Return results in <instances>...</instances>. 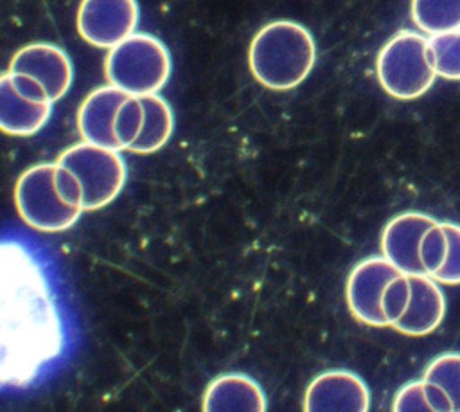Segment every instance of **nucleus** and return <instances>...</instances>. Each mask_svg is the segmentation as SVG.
<instances>
[{"mask_svg":"<svg viewBox=\"0 0 460 412\" xmlns=\"http://www.w3.org/2000/svg\"><path fill=\"white\" fill-rule=\"evenodd\" d=\"M410 295H411V286H410L408 273H401L388 282L381 300L383 313L388 320V326H394L402 317V313L408 308Z\"/></svg>","mask_w":460,"mask_h":412,"instance_id":"obj_22","label":"nucleus"},{"mask_svg":"<svg viewBox=\"0 0 460 412\" xmlns=\"http://www.w3.org/2000/svg\"><path fill=\"white\" fill-rule=\"evenodd\" d=\"M58 164L70 169L81 182L84 210H95L113 202L126 182V166L119 149L88 140L65 149Z\"/></svg>","mask_w":460,"mask_h":412,"instance_id":"obj_6","label":"nucleus"},{"mask_svg":"<svg viewBox=\"0 0 460 412\" xmlns=\"http://www.w3.org/2000/svg\"><path fill=\"white\" fill-rule=\"evenodd\" d=\"M410 277L411 295L406 311L392 326L408 336H424L435 331L446 317V297L440 282L428 273H413Z\"/></svg>","mask_w":460,"mask_h":412,"instance_id":"obj_13","label":"nucleus"},{"mask_svg":"<svg viewBox=\"0 0 460 412\" xmlns=\"http://www.w3.org/2000/svg\"><path fill=\"white\" fill-rule=\"evenodd\" d=\"M11 72H22L43 85L52 101L61 99L74 79L70 58L52 43H31L22 47L9 63Z\"/></svg>","mask_w":460,"mask_h":412,"instance_id":"obj_12","label":"nucleus"},{"mask_svg":"<svg viewBox=\"0 0 460 412\" xmlns=\"http://www.w3.org/2000/svg\"><path fill=\"white\" fill-rule=\"evenodd\" d=\"M52 103L34 77L7 70L0 79V128L14 137L34 135L49 121Z\"/></svg>","mask_w":460,"mask_h":412,"instance_id":"obj_7","label":"nucleus"},{"mask_svg":"<svg viewBox=\"0 0 460 412\" xmlns=\"http://www.w3.org/2000/svg\"><path fill=\"white\" fill-rule=\"evenodd\" d=\"M144 104V124L137 140L129 146V153L149 155L158 151L172 135L174 117L172 110L158 94L140 95Z\"/></svg>","mask_w":460,"mask_h":412,"instance_id":"obj_16","label":"nucleus"},{"mask_svg":"<svg viewBox=\"0 0 460 412\" xmlns=\"http://www.w3.org/2000/svg\"><path fill=\"white\" fill-rule=\"evenodd\" d=\"M435 218L417 210L394 216L383 228L381 252L402 273H426L420 261V241Z\"/></svg>","mask_w":460,"mask_h":412,"instance_id":"obj_11","label":"nucleus"},{"mask_svg":"<svg viewBox=\"0 0 460 412\" xmlns=\"http://www.w3.org/2000/svg\"><path fill=\"white\" fill-rule=\"evenodd\" d=\"M205 412H264L266 398L257 381L244 374H223L203 394Z\"/></svg>","mask_w":460,"mask_h":412,"instance_id":"obj_15","label":"nucleus"},{"mask_svg":"<svg viewBox=\"0 0 460 412\" xmlns=\"http://www.w3.org/2000/svg\"><path fill=\"white\" fill-rule=\"evenodd\" d=\"M56 164H38L23 171L14 187V203L22 219L41 232L72 227L83 209L66 203L56 187Z\"/></svg>","mask_w":460,"mask_h":412,"instance_id":"obj_5","label":"nucleus"},{"mask_svg":"<svg viewBox=\"0 0 460 412\" xmlns=\"http://www.w3.org/2000/svg\"><path fill=\"white\" fill-rule=\"evenodd\" d=\"M370 392L365 381L345 369L318 374L305 389V412H367Z\"/></svg>","mask_w":460,"mask_h":412,"instance_id":"obj_10","label":"nucleus"},{"mask_svg":"<svg viewBox=\"0 0 460 412\" xmlns=\"http://www.w3.org/2000/svg\"><path fill=\"white\" fill-rule=\"evenodd\" d=\"M128 95L131 94L113 85L95 88L88 94L77 112V128L81 137L92 144L120 151L115 137V117Z\"/></svg>","mask_w":460,"mask_h":412,"instance_id":"obj_14","label":"nucleus"},{"mask_svg":"<svg viewBox=\"0 0 460 412\" xmlns=\"http://www.w3.org/2000/svg\"><path fill=\"white\" fill-rule=\"evenodd\" d=\"M447 232V257L431 277L440 284H460V225L444 221Z\"/></svg>","mask_w":460,"mask_h":412,"instance_id":"obj_23","label":"nucleus"},{"mask_svg":"<svg viewBox=\"0 0 460 412\" xmlns=\"http://www.w3.org/2000/svg\"><path fill=\"white\" fill-rule=\"evenodd\" d=\"M447 257V232L444 221L433 223L420 241V261L428 275L437 273Z\"/></svg>","mask_w":460,"mask_h":412,"instance_id":"obj_21","label":"nucleus"},{"mask_svg":"<svg viewBox=\"0 0 460 412\" xmlns=\"http://www.w3.org/2000/svg\"><path fill=\"white\" fill-rule=\"evenodd\" d=\"M424 380L438 385L453 403V412H460V353H442L433 358Z\"/></svg>","mask_w":460,"mask_h":412,"instance_id":"obj_19","label":"nucleus"},{"mask_svg":"<svg viewBox=\"0 0 460 412\" xmlns=\"http://www.w3.org/2000/svg\"><path fill=\"white\" fill-rule=\"evenodd\" d=\"M376 74L383 90L395 99L424 95L437 77L428 38L413 31L392 36L377 54Z\"/></svg>","mask_w":460,"mask_h":412,"instance_id":"obj_3","label":"nucleus"},{"mask_svg":"<svg viewBox=\"0 0 460 412\" xmlns=\"http://www.w3.org/2000/svg\"><path fill=\"white\" fill-rule=\"evenodd\" d=\"M54 178H56V187H58L59 196L66 203L83 209V185L77 180V176L70 169H66L65 166H59L56 162V176Z\"/></svg>","mask_w":460,"mask_h":412,"instance_id":"obj_25","label":"nucleus"},{"mask_svg":"<svg viewBox=\"0 0 460 412\" xmlns=\"http://www.w3.org/2000/svg\"><path fill=\"white\" fill-rule=\"evenodd\" d=\"M392 408L397 412H426V410L433 412L424 378L419 381H410L402 385L394 398Z\"/></svg>","mask_w":460,"mask_h":412,"instance_id":"obj_24","label":"nucleus"},{"mask_svg":"<svg viewBox=\"0 0 460 412\" xmlns=\"http://www.w3.org/2000/svg\"><path fill=\"white\" fill-rule=\"evenodd\" d=\"M314 61L316 45L311 32L291 20L266 23L248 49L253 77L271 90L298 86L313 70Z\"/></svg>","mask_w":460,"mask_h":412,"instance_id":"obj_2","label":"nucleus"},{"mask_svg":"<svg viewBox=\"0 0 460 412\" xmlns=\"http://www.w3.org/2000/svg\"><path fill=\"white\" fill-rule=\"evenodd\" d=\"M4 378L31 380L41 362L59 349V327L45 284L31 257L16 245L13 254L4 246Z\"/></svg>","mask_w":460,"mask_h":412,"instance_id":"obj_1","label":"nucleus"},{"mask_svg":"<svg viewBox=\"0 0 460 412\" xmlns=\"http://www.w3.org/2000/svg\"><path fill=\"white\" fill-rule=\"evenodd\" d=\"M144 124V104L140 95H128L120 104L115 117V137L120 149H129V146L140 135Z\"/></svg>","mask_w":460,"mask_h":412,"instance_id":"obj_20","label":"nucleus"},{"mask_svg":"<svg viewBox=\"0 0 460 412\" xmlns=\"http://www.w3.org/2000/svg\"><path fill=\"white\" fill-rule=\"evenodd\" d=\"M104 74L110 85L131 95L158 94L171 76V56L158 38L133 32L110 49Z\"/></svg>","mask_w":460,"mask_h":412,"instance_id":"obj_4","label":"nucleus"},{"mask_svg":"<svg viewBox=\"0 0 460 412\" xmlns=\"http://www.w3.org/2000/svg\"><path fill=\"white\" fill-rule=\"evenodd\" d=\"M428 43L437 76L460 81V29L431 34Z\"/></svg>","mask_w":460,"mask_h":412,"instance_id":"obj_18","label":"nucleus"},{"mask_svg":"<svg viewBox=\"0 0 460 412\" xmlns=\"http://www.w3.org/2000/svg\"><path fill=\"white\" fill-rule=\"evenodd\" d=\"M137 0H83L77 11V31L84 41L111 49L135 32Z\"/></svg>","mask_w":460,"mask_h":412,"instance_id":"obj_9","label":"nucleus"},{"mask_svg":"<svg viewBox=\"0 0 460 412\" xmlns=\"http://www.w3.org/2000/svg\"><path fill=\"white\" fill-rule=\"evenodd\" d=\"M401 273L402 272L385 255H374L359 261L349 273L345 284V299L350 313L367 326H388L381 300L388 282Z\"/></svg>","mask_w":460,"mask_h":412,"instance_id":"obj_8","label":"nucleus"},{"mask_svg":"<svg viewBox=\"0 0 460 412\" xmlns=\"http://www.w3.org/2000/svg\"><path fill=\"white\" fill-rule=\"evenodd\" d=\"M411 20L428 34L456 31L460 29V0H411Z\"/></svg>","mask_w":460,"mask_h":412,"instance_id":"obj_17","label":"nucleus"}]
</instances>
